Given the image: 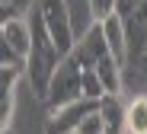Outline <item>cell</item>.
<instances>
[{"label":"cell","mask_w":147,"mask_h":134,"mask_svg":"<svg viewBox=\"0 0 147 134\" xmlns=\"http://www.w3.org/2000/svg\"><path fill=\"white\" fill-rule=\"evenodd\" d=\"M29 26H32V51L26 58V77L32 83V93L38 99H45L48 96V86H51V77L58 73V67H61V61L67 55H61V48L55 45L51 35H48L45 22H42V16L35 10L29 13Z\"/></svg>","instance_id":"obj_1"},{"label":"cell","mask_w":147,"mask_h":134,"mask_svg":"<svg viewBox=\"0 0 147 134\" xmlns=\"http://www.w3.org/2000/svg\"><path fill=\"white\" fill-rule=\"evenodd\" d=\"M83 99V67L74 61V58H64L58 73L51 77V86H48V96H45V105L48 112L51 109H61V105H70Z\"/></svg>","instance_id":"obj_2"},{"label":"cell","mask_w":147,"mask_h":134,"mask_svg":"<svg viewBox=\"0 0 147 134\" xmlns=\"http://www.w3.org/2000/svg\"><path fill=\"white\" fill-rule=\"evenodd\" d=\"M35 13L42 16L48 35L55 38V45L61 48V55H70L74 45H77V35H74V22H70V10L67 0H38Z\"/></svg>","instance_id":"obj_3"},{"label":"cell","mask_w":147,"mask_h":134,"mask_svg":"<svg viewBox=\"0 0 147 134\" xmlns=\"http://www.w3.org/2000/svg\"><path fill=\"white\" fill-rule=\"evenodd\" d=\"M106 55H112V51H109V42H106V32H102V22H93L83 32V38H77V45H74V51L67 58H74L83 70H93Z\"/></svg>","instance_id":"obj_4"},{"label":"cell","mask_w":147,"mask_h":134,"mask_svg":"<svg viewBox=\"0 0 147 134\" xmlns=\"http://www.w3.org/2000/svg\"><path fill=\"white\" fill-rule=\"evenodd\" d=\"M96 109H99V102H93V99H77L70 105L51 109L48 112V121H45V134H70V131H77L80 121Z\"/></svg>","instance_id":"obj_5"},{"label":"cell","mask_w":147,"mask_h":134,"mask_svg":"<svg viewBox=\"0 0 147 134\" xmlns=\"http://www.w3.org/2000/svg\"><path fill=\"white\" fill-rule=\"evenodd\" d=\"M115 13L121 16V22L128 29V45L138 51L141 29L147 26V0H115Z\"/></svg>","instance_id":"obj_6"},{"label":"cell","mask_w":147,"mask_h":134,"mask_svg":"<svg viewBox=\"0 0 147 134\" xmlns=\"http://www.w3.org/2000/svg\"><path fill=\"white\" fill-rule=\"evenodd\" d=\"M0 42H7L16 55L29 58V51H32V26H29V16L26 19H3V22H0Z\"/></svg>","instance_id":"obj_7"},{"label":"cell","mask_w":147,"mask_h":134,"mask_svg":"<svg viewBox=\"0 0 147 134\" xmlns=\"http://www.w3.org/2000/svg\"><path fill=\"white\" fill-rule=\"evenodd\" d=\"M99 115L106 121V134H128V105L121 102V96L106 93L99 99Z\"/></svg>","instance_id":"obj_8"},{"label":"cell","mask_w":147,"mask_h":134,"mask_svg":"<svg viewBox=\"0 0 147 134\" xmlns=\"http://www.w3.org/2000/svg\"><path fill=\"white\" fill-rule=\"evenodd\" d=\"M102 32H106V42H109V51H112V58L118 64H128L131 58V45H128V29H125V22H121V16H109L102 22Z\"/></svg>","instance_id":"obj_9"},{"label":"cell","mask_w":147,"mask_h":134,"mask_svg":"<svg viewBox=\"0 0 147 134\" xmlns=\"http://www.w3.org/2000/svg\"><path fill=\"white\" fill-rule=\"evenodd\" d=\"M121 67H125V64H118L112 55H106L99 64L93 67L96 73H99V80H102L106 93H112V96H118V93H121Z\"/></svg>","instance_id":"obj_10"},{"label":"cell","mask_w":147,"mask_h":134,"mask_svg":"<svg viewBox=\"0 0 147 134\" xmlns=\"http://www.w3.org/2000/svg\"><path fill=\"white\" fill-rule=\"evenodd\" d=\"M128 134H147V96L128 102Z\"/></svg>","instance_id":"obj_11"},{"label":"cell","mask_w":147,"mask_h":134,"mask_svg":"<svg viewBox=\"0 0 147 134\" xmlns=\"http://www.w3.org/2000/svg\"><path fill=\"white\" fill-rule=\"evenodd\" d=\"M38 0H0V16L3 19H26L35 10Z\"/></svg>","instance_id":"obj_12"},{"label":"cell","mask_w":147,"mask_h":134,"mask_svg":"<svg viewBox=\"0 0 147 134\" xmlns=\"http://www.w3.org/2000/svg\"><path fill=\"white\" fill-rule=\"evenodd\" d=\"M106 96V86H102V80L96 70H83V99H93V102H99Z\"/></svg>","instance_id":"obj_13"},{"label":"cell","mask_w":147,"mask_h":134,"mask_svg":"<svg viewBox=\"0 0 147 134\" xmlns=\"http://www.w3.org/2000/svg\"><path fill=\"white\" fill-rule=\"evenodd\" d=\"M13 105H16V90H3L0 93V131H10Z\"/></svg>","instance_id":"obj_14"},{"label":"cell","mask_w":147,"mask_h":134,"mask_svg":"<svg viewBox=\"0 0 147 134\" xmlns=\"http://www.w3.org/2000/svg\"><path fill=\"white\" fill-rule=\"evenodd\" d=\"M0 67H16V70L26 73V58L16 55V51H13L7 42H0Z\"/></svg>","instance_id":"obj_15"},{"label":"cell","mask_w":147,"mask_h":134,"mask_svg":"<svg viewBox=\"0 0 147 134\" xmlns=\"http://www.w3.org/2000/svg\"><path fill=\"white\" fill-rule=\"evenodd\" d=\"M77 134H106V121H102L99 109H96V112H90V115H86V118L80 121Z\"/></svg>","instance_id":"obj_16"},{"label":"cell","mask_w":147,"mask_h":134,"mask_svg":"<svg viewBox=\"0 0 147 134\" xmlns=\"http://www.w3.org/2000/svg\"><path fill=\"white\" fill-rule=\"evenodd\" d=\"M90 13L96 22H106L109 16H115V0H90Z\"/></svg>","instance_id":"obj_17"},{"label":"cell","mask_w":147,"mask_h":134,"mask_svg":"<svg viewBox=\"0 0 147 134\" xmlns=\"http://www.w3.org/2000/svg\"><path fill=\"white\" fill-rule=\"evenodd\" d=\"M141 51H147V26L141 29V38H138V51H134V58L141 55Z\"/></svg>","instance_id":"obj_18"},{"label":"cell","mask_w":147,"mask_h":134,"mask_svg":"<svg viewBox=\"0 0 147 134\" xmlns=\"http://www.w3.org/2000/svg\"><path fill=\"white\" fill-rule=\"evenodd\" d=\"M0 134H13V131H0Z\"/></svg>","instance_id":"obj_19"},{"label":"cell","mask_w":147,"mask_h":134,"mask_svg":"<svg viewBox=\"0 0 147 134\" xmlns=\"http://www.w3.org/2000/svg\"><path fill=\"white\" fill-rule=\"evenodd\" d=\"M70 134H77V131H70Z\"/></svg>","instance_id":"obj_20"}]
</instances>
